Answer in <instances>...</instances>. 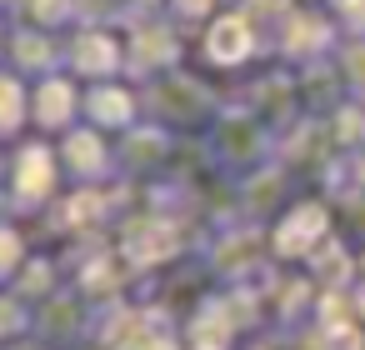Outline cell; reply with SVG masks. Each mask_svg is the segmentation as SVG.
I'll list each match as a JSON object with an SVG mask.
<instances>
[{"mask_svg": "<svg viewBox=\"0 0 365 350\" xmlns=\"http://www.w3.org/2000/svg\"><path fill=\"white\" fill-rule=\"evenodd\" d=\"M245 46H250V36H245L240 21H225V26H215V36H210V56H215V61H240Z\"/></svg>", "mask_w": 365, "mask_h": 350, "instance_id": "1", "label": "cell"}, {"mask_svg": "<svg viewBox=\"0 0 365 350\" xmlns=\"http://www.w3.org/2000/svg\"><path fill=\"white\" fill-rule=\"evenodd\" d=\"M320 225H325V215H320V210H300V215L280 230V250H305V235H315Z\"/></svg>", "mask_w": 365, "mask_h": 350, "instance_id": "2", "label": "cell"}, {"mask_svg": "<svg viewBox=\"0 0 365 350\" xmlns=\"http://www.w3.org/2000/svg\"><path fill=\"white\" fill-rule=\"evenodd\" d=\"M130 240H135L130 255H135V260H150V255H170V240H175V235L160 225V230H135Z\"/></svg>", "mask_w": 365, "mask_h": 350, "instance_id": "3", "label": "cell"}, {"mask_svg": "<svg viewBox=\"0 0 365 350\" xmlns=\"http://www.w3.org/2000/svg\"><path fill=\"white\" fill-rule=\"evenodd\" d=\"M26 165H31V170H26V190H46V160H41V155H31Z\"/></svg>", "mask_w": 365, "mask_h": 350, "instance_id": "4", "label": "cell"}, {"mask_svg": "<svg viewBox=\"0 0 365 350\" xmlns=\"http://www.w3.org/2000/svg\"><path fill=\"white\" fill-rule=\"evenodd\" d=\"M185 11H205V0H185Z\"/></svg>", "mask_w": 365, "mask_h": 350, "instance_id": "5", "label": "cell"}]
</instances>
